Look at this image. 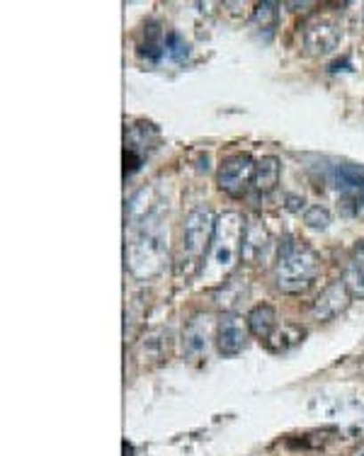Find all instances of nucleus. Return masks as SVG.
<instances>
[{
  "instance_id": "nucleus-1",
  "label": "nucleus",
  "mask_w": 364,
  "mask_h": 456,
  "mask_svg": "<svg viewBox=\"0 0 364 456\" xmlns=\"http://www.w3.org/2000/svg\"><path fill=\"white\" fill-rule=\"evenodd\" d=\"M125 260L129 273L136 280H151L163 273L168 263V228L163 224L158 209L133 224V231L125 248Z\"/></svg>"
},
{
  "instance_id": "nucleus-2",
  "label": "nucleus",
  "mask_w": 364,
  "mask_h": 456,
  "mask_svg": "<svg viewBox=\"0 0 364 456\" xmlns=\"http://www.w3.org/2000/svg\"><path fill=\"white\" fill-rule=\"evenodd\" d=\"M243 236H246V219L239 211H223L216 219L212 246L199 270L205 287H219L236 270L243 255Z\"/></svg>"
},
{
  "instance_id": "nucleus-3",
  "label": "nucleus",
  "mask_w": 364,
  "mask_h": 456,
  "mask_svg": "<svg viewBox=\"0 0 364 456\" xmlns=\"http://www.w3.org/2000/svg\"><path fill=\"white\" fill-rule=\"evenodd\" d=\"M320 270L319 255L302 240H287L279 248L275 265L277 289L285 294H302L313 284Z\"/></svg>"
},
{
  "instance_id": "nucleus-4",
  "label": "nucleus",
  "mask_w": 364,
  "mask_h": 456,
  "mask_svg": "<svg viewBox=\"0 0 364 456\" xmlns=\"http://www.w3.org/2000/svg\"><path fill=\"white\" fill-rule=\"evenodd\" d=\"M214 226H216V219L209 207H195L190 211L182 221V236H180V253H178V274L182 277H190L202 270V257L205 253H209V246H212L214 238Z\"/></svg>"
},
{
  "instance_id": "nucleus-5",
  "label": "nucleus",
  "mask_w": 364,
  "mask_h": 456,
  "mask_svg": "<svg viewBox=\"0 0 364 456\" xmlns=\"http://www.w3.org/2000/svg\"><path fill=\"white\" fill-rule=\"evenodd\" d=\"M253 175H255V163L248 153H236L231 159H226L219 166L216 173V184L219 190L231 197H243L248 184H253Z\"/></svg>"
},
{
  "instance_id": "nucleus-6",
  "label": "nucleus",
  "mask_w": 364,
  "mask_h": 456,
  "mask_svg": "<svg viewBox=\"0 0 364 456\" xmlns=\"http://www.w3.org/2000/svg\"><path fill=\"white\" fill-rule=\"evenodd\" d=\"M158 141V132L153 124L142 122L139 126H129L125 132V177L136 173L143 163V149L151 151Z\"/></svg>"
},
{
  "instance_id": "nucleus-7",
  "label": "nucleus",
  "mask_w": 364,
  "mask_h": 456,
  "mask_svg": "<svg viewBox=\"0 0 364 456\" xmlns=\"http://www.w3.org/2000/svg\"><path fill=\"white\" fill-rule=\"evenodd\" d=\"M248 330V321H243L233 311H226L219 318V323H216V345H219V352H222L223 357H236L246 347Z\"/></svg>"
},
{
  "instance_id": "nucleus-8",
  "label": "nucleus",
  "mask_w": 364,
  "mask_h": 456,
  "mask_svg": "<svg viewBox=\"0 0 364 456\" xmlns=\"http://www.w3.org/2000/svg\"><path fill=\"white\" fill-rule=\"evenodd\" d=\"M340 42V25L330 18H316L306 25L303 32V46L311 56H326Z\"/></svg>"
},
{
  "instance_id": "nucleus-9",
  "label": "nucleus",
  "mask_w": 364,
  "mask_h": 456,
  "mask_svg": "<svg viewBox=\"0 0 364 456\" xmlns=\"http://www.w3.org/2000/svg\"><path fill=\"white\" fill-rule=\"evenodd\" d=\"M350 298H352V294L347 289L345 280L330 281L328 287L320 291L319 298L313 301V316L319 321H333L350 306Z\"/></svg>"
},
{
  "instance_id": "nucleus-10",
  "label": "nucleus",
  "mask_w": 364,
  "mask_h": 456,
  "mask_svg": "<svg viewBox=\"0 0 364 456\" xmlns=\"http://www.w3.org/2000/svg\"><path fill=\"white\" fill-rule=\"evenodd\" d=\"M212 340V316L209 314H197L187 321L185 333H182V352L190 360L205 357Z\"/></svg>"
},
{
  "instance_id": "nucleus-11",
  "label": "nucleus",
  "mask_w": 364,
  "mask_h": 456,
  "mask_svg": "<svg viewBox=\"0 0 364 456\" xmlns=\"http://www.w3.org/2000/svg\"><path fill=\"white\" fill-rule=\"evenodd\" d=\"M267 246H270V233L265 224L260 219H250L246 224V236H243V257L248 263H258L260 257H265Z\"/></svg>"
},
{
  "instance_id": "nucleus-12",
  "label": "nucleus",
  "mask_w": 364,
  "mask_h": 456,
  "mask_svg": "<svg viewBox=\"0 0 364 456\" xmlns=\"http://www.w3.org/2000/svg\"><path fill=\"white\" fill-rule=\"evenodd\" d=\"M248 321L250 333L260 338V340H270V335L277 330V314L275 308L267 306V304H260V306L250 308V314L246 316Z\"/></svg>"
},
{
  "instance_id": "nucleus-13",
  "label": "nucleus",
  "mask_w": 364,
  "mask_h": 456,
  "mask_svg": "<svg viewBox=\"0 0 364 456\" xmlns=\"http://www.w3.org/2000/svg\"><path fill=\"white\" fill-rule=\"evenodd\" d=\"M279 160L275 156H265L255 163V175H253V187L263 194H270L279 184Z\"/></svg>"
},
{
  "instance_id": "nucleus-14",
  "label": "nucleus",
  "mask_w": 364,
  "mask_h": 456,
  "mask_svg": "<svg viewBox=\"0 0 364 456\" xmlns=\"http://www.w3.org/2000/svg\"><path fill=\"white\" fill-rule=\"evenodd\" d=\"M139 53L142 59H146L149 63H158L166 53V37H163V29L158 25H146L143 27V39L139 45Z\"/></svg>"
},
{
  "instance_id": "nucleus-15",
  "label": "nucleus",
  "mask_w": 364,
  "mask_h": 456,
  "mask_svg": "<svg viewBox=\"0 0 364 456\" xmlns=\"http://www.w3.org/2000/svg\"><path fill=\"white\" fill-rule=\"evenodd\" d=\"M345 284L352 297L364 298V240L357 243L355 253H352L350 263H347Z\"/></svg>"
},
{
  "instance_id": "nucleus-16",
  "label": "nucleus",
  "mask_w": 364,
  "mask_h": 456,
  "mask_svg": "<svg viewBox=\"0 0 364 456\" xmlns=\"http://www.w3.org/2000/svg\"><path fill=\"white\" fill-rule=\"evenodd\" d=\"M277 20H279L277 3L267 0V3H258V5H255V10H253V18H250V25H253V29H258V32H265V39H270L272 32H275Z\"/></svg>"
},
{
  "instance_id": "nucleus-17",
  "label": "nucleus",
  "mask_w": 364,
  "mask_h": 456,
  "mask_svg": "<svg viewBox=\"0 0 364 456\" xmlns=\"http://www.w3.org/2000/svg\"><path fill=\"white\" fill-rule=\"evenodd\" d=\"M302 340H303V330L299 328V325H282V328H277L275 333L270 335L267 345H270V350L285 352L289 350V347H294V345H299Z\"/></svg>"
},
{
  "instance_id": "nucleus-18",
  "label": "nucleus",
  "mask_w": 364,
  "mask_h": 456,
  "mask_svg": "<svg viewBox=\"0 0 364 456\" xmlns=\"http://www.w3.org/2000/svg\"><path fill=\"white\" fill-rule=\"evenodd\" d=\"M166 56L175 63L185 61L187 56H190V45L185 42V37L178 35V32H170L166 37Z\"/></svg>"
},
{
  "instance_id": "nucleus-19",
  "label": "nucleus",
  "mask_w": 364,
  "mask_h": 456,
  "mask_svg": "<svg viewBox=\"0 0 364 456\" xmlns=\"http://www.w3.org/2000/svg\"><path fill=\"white\" fill-rule=\"evenodd\" d=\"M330 221H333L330 211L326 207H320V204H313V207L303 211V224L309 228H316V231H326L330 226Z\"/></svg>"
},
{
  "instance_id": "nucleus-20",
  "label": "nucleus",
  "mask_w": 364,
  "mask_h": 456,
  "mask_svg": "<svg viewBox=\"0 0 364 456\" xmlns=\"http://www.w3.org/2000/svg\"><path fill=\"white\" fill-rule=\"evenodd\" d=\"M287 209L289 211H302L303 209V200H299V197H287Z\"/></svg>"
},
{
  "instance_id": "nucleus-21",
  "label": "nucleus",
  "mask_w": 364,
  "mask_h": 456,
  "mask_svg": "<svg viewBox=\"0 0 364 456\" xmlns=\"http://www.w3.org/2000/svg\"><path fill=\"white\" fill-rule=\"evenodd\" d=\"M355 456H364V447H360V449H357V452H355Z\"/></svg>"
},
{
  "instance_id": "nucleus-22",
  "label": "nucleus",
  "mask_w": 364,
  "mask_h": 456,
  "mask_svg": "<svg viewBox=\"0 0 364 456\" xmlns=\"http://www.w3.org/2000/svg\"><path fill=\"white\" fill-rule=\"evenodd\" d=\"M362 25H364V12H362Z\"/></svg>"
}]
</instances>
